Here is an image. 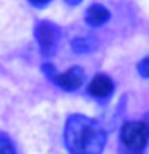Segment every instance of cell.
I'll use <instances>...</instances> for the list:
<instances>
[{"label": "cell", "instance_id": "cell-3", "mask_svg": "<svg viewBox=\"0 0 149 154\" xmlns=\"http://www.w3.org/2000/svg\"><path fill=\"white\" fill-rule=\"evenodd\" d=\"M43 72L47 74V77L50 80H53L56 85H59L61 88H64L67 91L80 88V87L84 85V80H85V72L79 66L71 67V69L58 74L51 64H43Z\"/></svg>", "mask_w": 149, "mask_h": 154}, {"label": "cell", "instance_id": "cell-2", "mask_svg": "<svg viewBox=\"0 0 149 154\" xmlns=\"http://www.w3.org/2000/svg\"><path fill=\"white\" fill-rule=\"evenodd\" d=\"M149 140V124L143 120L125 122L120 130V141L128 154H141Z\"/></svg>", "mask_w": 149, "mask_h": 154}, {"label": "cell", "instance_id": "cell-5", "mask_svg": "<svg viewBox=\"0 0 149 154\" xmlns=\"http://www.w3.org/2000/svg\"><path fill=\"white\" fill-rule=\"evenodd\" d=\"M114 90V82L111 80V77L106 74H98L93 77V80L88 85L90 95H93L95 98H108Z\"/></svg>", "mask_w": 149, "mask_h": 154}, {"label": "cell", "instance_id": "cell-10", "mask_svg": "<svg viewBox=\"0 0 149 154\" xmlns=\"http://www.w3.org/2000/svg\"><path fill=\"white\" fill-rule=\"evenodd\" d=\"M29 2L34 3V5H37V7H43V5L50 3V0H29Z\"/></svg>", "mask_w": 149, "mask_h": 154}, {"label": "cell", "instance_id": "cell-7", "mask_svg": "<svg viewBox=\"0 0 149 154\" xmlns=\"http://www.w3.org/2000/svg\"><path fill=\"white\" fill-rule=\"evenodd\" d=\"M95 40L91 37H77L72 40L71 47L75 53H90L95 48Z\"/></svg>", "mask_w": 149, "mask_h": 154}, {"label": "cell", "instance_id": "cell-1", "mask_svg": "<svg viewBox=\"0 0 149 154\" xmlns=\"http://www.w3.org/2000/svg\"><path fill=\"white\" fill-rule=\"evenodd\" d=\"M64 143L71 154H101L106 144V133L96 120L72 114L64 127Z\"/></svg>", "mask_w": 149, "mask_h": 154}, {"label": "cell", "instance_id": "cell-6", "mask_svg": "<svg viewBox=\"0 0 149 154\" xmlns=\"http://www.w3.org/2000/svg\"><path fill=\"white\" fill-rule=\"evenodd\" d=\"M109 10L104 7V5L101 3H93L90 5L88 10H87L85 13V21L87 24H90V26H101V24H104L106 21L109 19Z\"/></svg>", "mask_w": 149, "mask_h": 154}, {"label": "cell", "instance_id": "cell-11", "mask_svg": "<svg viewBox=\"0 0 149 154\" xmlns=\"http://www.w3.org/2000/svg\"><path fill=\"white\" fill-rule=\"evenodd\" d=\"M66 2L69 3V5H79V3L82 2V0H66Z\"/></svg>", "mask_w": 149, "mask_h": 154}, {"label": "cell", "instance_id": "cell-9", "mask_svg": "<svg viewBox=\"0 0 149 154\" xmlns=\"http://www.w3.org/2000/svg\"><path fill=\"white\" fill-rule=\"evenodd\" d=\"M138 72L143 77H149V56H146L144 60L138 63Z\"/></svg>", "mask_w": 149, "mask_h": 154}, {"label": "cell", "instance_id": "cell-4", "mask_svg": "<svg viewBox=\"0 0 149 154\" xmlns=\"http://www.w3.org/2000/svg\"><path fill=\"white\" fill-rule=\"evenodd\" d=\"M35 38L43 55H53L58 48L59 32L55 27V24L48 21H40L35 26Z\"/></svg>", "mask_w": 149, "mask_h": 154}, {"label": "cell", "instance_id": "cell-8", "mask_svg": "<svg viewBox=\"0 0 149 154\" xmlns=\"http://www.w3.org/2000/svg\"><path fill=\"white\" fill-rule=\"evenodd\" d=\"M0 154H16L11 141L5 137H0Z\"/></svg>", "mask_w": 149, "mask_h": 154}]
</instances>
